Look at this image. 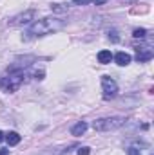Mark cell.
<instances>
[{"label":"cell","mask_w":154,"mask_h":155,"mask_svg":"<svg viewBox=\"0 0 154 155\" xmlns=\"http://www.w3.org/2000/svg\"><path fill=\"white\" fill-rule=\"evenodd\" d=\"M64 27V22L60 18H42V20H37L29 25V31L27 35L31 36H45L53 31H58Z\"/></svg>","instance_id":"1"},{"label":"cell","mask_w":154,"mask_h":155,"mask_svg":"<svg viewBox=\"0 0 154 155\" xmlns=\"http://www.w3.org/2000/svg\"><path fill=\"white\" fill-rule=\"evenodd\" d=\"M24 78H26L24 71H13V72H9L7 76L0 78V90L5 92V94L16 92L20 88V85L24 83Z\"/></svg>","instance_id":"2"},{"label":"cell","mask_w":154,"mask_h":155,"mask_svg":"<svg viewBox=\"0 0 154 155\" xmlns=\"http://www.w3.org/2000/svg\"><path fill=\"white\" fill-rule=\"evenodd\" d=\"M125 117H120V116H114V117H102V119H96L93 121V128L96 132H113V130H118L120 126L125 124Z\"/></svg>","instance_id":"3"},{"label":"cell","mask_w":154,"mask_h":155,"mask_svg":"<svg viewBox=\"0 0 154 155\" xmlns=\"http://www.w3.org/2000/svg\"><path fill=\"white\" fill-rule=\"evenodd\" d=\"M102 90H103V94H102L103 99L109 101V99L116 97V94H118V83H116L113 78L102 76Z\"/></svg>","instance_id":"4"},{"label":"cell","mask_w":154,"mask_h":155,"mask_svg":"<svg viewBox=\"0 0 154 155\" xmlns=\"http://www.w3.org/2000/svg\"><path fill=\"white\" fill-rule=\"evenodd\" d=\"M127 155H154V153H152V146L149 143L136 141L127 148Z\"/></svg>","instance_id":"5"},{"label":"cell","mask_w":154,"mask_h":155,"mask_svg":"<svg viewBox=\"0 0 154 155\" xmlns=\"http://www.w3.org/2000/svg\"><path fill=\"white\" fill-rule=\"evenodd\" d=\"M154 58V47L149 43H142L136 47V60L140 63H145V61H151Z\"/></svg>","instance_id":"6"},{"label":"cell","mask_w":154,"mask_h":155,"mask_svg":"<svg viewBox=\"0 0 154 155\" xmlns=\"http://www.w3.org/2000/svg\"><path fill=\"white\" fill-rule=\"evenodd\" d=\"M35 11L33 9H29V11H24V13H20V15H16L15 18H11V25H27V24H31V20H35Z\"/></svg>","instance_id":"7"},{"label":"cell","mask_w":154,"mask_h":155,"mask_svg":"<svg viewBox=\"0 0 154 155\" xmlns=\"http://www.w3.org/2000/svg\"><path fill=\"white\" fill-rule=\"evenodd\" d=\"M113 60L116 61V65H120V67H127V65L132 61V56H131L129 52L120 51V52H116L114 56H113Z\"/></svg>","instance_id":"8"},{"label":"cell","mask_w":154,"mask_h":155,"mask_svg":"<svg viewBox=\"0 0 154 155\" xmlns=\"http://www.w3.org/2000/svg\"><path fill=\"white\" fill-rule=\"evenodd\" d=\"M85 130H87V123H85V121H78L76 124L71 128V135L80 137V135H83V134H85Z\"/></svg>","instance_id":"9"},{"label":"cell","mask_w":154,"mask_h":155,"mask_svg":"<svg viewBox=\"0 0 154 155\" xmlns=\"http://www.w3.org/2000/svg\"><path fill=\"white\" fill-rule=\"evenodd\" d=\"M4 139L7 141V144H9V146H16V144L20 143V139H22V137H20V134H18V132H7Z\"/></svg>","instance_id":"10"},{"label":"cell","mask_w":154,"mask_h":155,"mask_svg":"<svg viewBox=\"0 0 154 155\" xmlns=\"http://www.w3.org/2000/svg\"><path fill=\"white\" fill-rule=\"evenodd\" d=\"M98 61H100L102 65L111 63V61H113V52H111V51H100V52H98Z\"/></svg>","instance_id":"11"},{"label":"cell","mask_w":154,"mask_h":155,"mask_svg":"<svg viewBox=\"0 0 154 155\" xmlns=\"http://www.w3.org/2000/svg\"><path fill=\"white\" fill-rule=\"evenodd\" d=\"M51 11H53V13H65L67 7L62 5V4H51Z\"/></svg>","instance_id":"12"},{"label":"cell","mask_w":154,"mask_h":155,"mask_svg":"<svg viewBox=\"0 0 154 155\" xmlns=\"http://www.w3.org/2000/svg\"><path fill=\"white\" fill-rule=\"evenodd\" d=\"M132 36H134V38L143 40L145 36H147V29H134V31H132Z\"/></svg>","instance_id":"13"},{"label":"cell","mask_w":154,"mask_h":155,"mask_svg":"<svg viewBox=\"0 0 154 155\" xmlns=\"http://www.w3.org/2000/svg\"><path fill=\"white\" fill-rule=\"evenodd\" d=\"M109 40H111L113 43H118V41H120V36H118V31H116V29H111V31H109Z\"/></svg>","instance_id":"14"},{"label":"cell","mask_w":154,"mask_h":155,"mask_svg":"<svg viewBox=\"0 0 154 155\" xmlns=\"http://www.w3.org/2000/svg\"><path fill=\"white\" fill-rule=\"evenodd\" d=\"M91 153V148H87V146H80L78 148V155H89Z\"/></svg>","instance_id":"15"},{"label":"cell","mask_w":154,"mask_h":155,"mask_svg":"<svg viewBox=\"0 0 154 155\" xmlns=\"http://www.w3.org/2000/svg\"><path fill=\"white\" fill-rule=\"evenodd\" d=\"M94 0H73L75 5H87V4H93Z\"/></svg>","instance_id":"16"},{"label":"cell","mask_w":154,"mask_h":155,"mask_svg":"<svg viewBox=\"0 0 154 155\" xmlns=\"http://www.w3.org/2000/svg\"><path fill=\"white\" fill-rule=\"evenodd\" d=\"M0 155H9V150H7V148H2V150H0Z\"/></svg>","instance_id":"17"},{"label":"cell","mask_w":154,"mask_h":155,"mask_svg":"<svg viewBox=\"0 0 154 155\" xmlns=\"http://www.w3.org/2000/svg\"><path fill=\"white\" fill-rule=\"evenodd\" d=\"M105 2H107V0H94V4H96V5H103Z\"/></svg>","instance_id":"18"},{"label":"cell","mask_w":154,"mask_h":155,"mask_svg":"<svg viewBox=\"0 0 154 155\" xmlns=\"http://www.w3.org/2000/svg\"><path fill=\"white\" fill-rule=\"evenodd\" d=\"M4 137H5V134H4V132H0V143L4 141Z\"/></svg>","instance_id":"19"}]
</instances>
